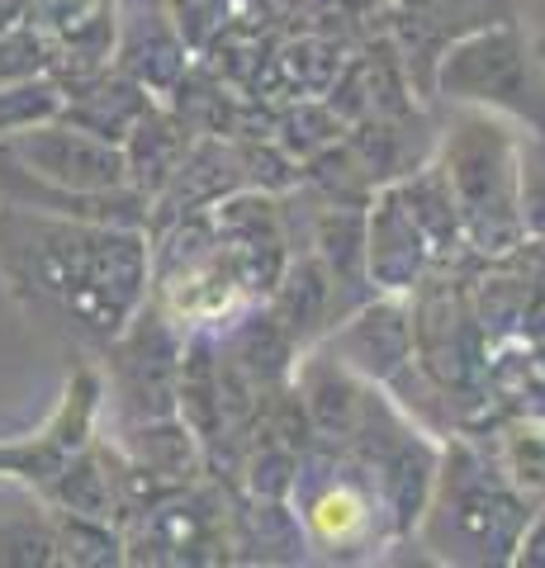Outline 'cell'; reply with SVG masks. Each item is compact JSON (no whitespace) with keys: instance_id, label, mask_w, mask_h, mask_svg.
Instances as JSON below:
<instances>
[{"instance_id":"cell-1","label":"cell","mask_w":545,"mask_h":568,"mask_svg":"<svg viewBox=\"0 0 545 568\" xmlns=\"http://www.w3.org/2000/svg\"><path fill=\"white\" fill-rule=\"evenodd\" d=\"M0 275L14 294L58 308L81 332L114 342L148 304L152 242L143 227L29 204L0 209Z\"/></svg>"},{"instance_id":"cell-2","label":"cell","mask_w":545,"mask_h":568,"mask_svg":"<svg viewBox=\"0 0 545 568\" xmlns=\"http://www.w3.org/2000/svg\"><path fill=\"white\" fill-rule=\"evenodd\" d=\"M442 171L465 242L480 256H513L526 237L522 156L513 133L484 110L461 114L442 148Z\"/></svg>"},{"instance_id":"cell-3","label":"cell","mask_w":545,"mask_h":568,"mask_svg":"<svg viewBox=\"0 0 545 568\" xmlns=\"http://www.w3.org/2000/svg\"><path fill=\"white\" fill-rule=\"evenodd\" d=\"M0 171L24 185L14 204L52 213H72V204H104L119 190H133L124 148L62 114L0 138Z\"/></svg>"},{"instance_id":"cell-4","label":"cell","mask_w":545,"mask_h":568,"mask_svg":"<svg viewBox=\"0 0 545 568\" xmlns=\"http://www.w3.org/2000/svg\"><path fill=\"white\" fill-rule=\"evenodd\" d=\"M436 81L461 104L532 114V71H526V48L513 24H494L451 43L436 67Z\"/></svg>"},{"instance_id":"cell-5","label":"cell","mask_w":545,"mask_h":568,"mask_svg":"<svg viewBox=\"0 0 545 568\" xmlns=\"http://www.w3.org/2000/svg\"><path fill=\"white\" fill-rule=\"evenodd\" d=\"M209 219H214L219 246L238 271L242 294H271L280 271L290 265L285 223H280L271 194H223L209 204Z\"/></svg>"},{"instance_id":"cell-6","label":"cell","mask_w":545,"mask_h":568,"mask_svg":"<svg viewBox=\"0 0 545 568\" xmlns=\"http://www.w3.org/2000/svg\"><path fill=\"white\" fill-rule=\"evenodd\" d=\"M114 62L152 95H171L185 81L190 48L166 0H114Z\"/></svg>"},{"instance_id":"cell-7","label":"cell","mask_w":545,"mask_h":568,"mask_svg":"<svg viewBox=\"0 0 545 568\" xmlns=\"http://www.w3.org/2000/svg\"><path fill=\"white\" fill-rule=\"evenodd\" d=\"M95 403H100V379L91 369H81L43 432H33V440H10V446H0V474H14V478H24V484L48 488L52 478L67 469V459L91 446Z\"/></svg>"},{"instance_id":"cell-8","label":"cell","mask_w":545,"mask_h":568,"mask_svg":"<svg viewBox=\"0 0 545 568\" xmlns=\"http://www.w3.org/2000/svg\"><path fill=\"white\" fill-rule=\"evenodd\" d=\"M327 355L371 384L403 375L413 365V313L403 308V294H384L380 304L346 317L327 336Z\"/></svg>"},{"instance_id":"cell-9","label":"cell","mask_w":545,"mask_h":568,"mask_svg":"<svg viewBox=\"0 0 545 568\" xmlns=\"http://www.w3.org/2000/svg\"><path fill=\"white\" fill-rule=\"evenodd\" d=\"M427 261L432 246L422 237V227L403 209L398 190L384 185L371 200V213H365V280L380 294H413L417 280L427 275Z\"/></svg>"},{"instance_id":"cell-10","label":"cell","mask_w":545,"mask_h":568,"mask_svg":"<svg viewBox=\"0 0 545 568\" xmlns=\"http://www.w3.org/2000/svg\"><path fill=\"white\" fill-rule=\"evenodd\" d=\"M157 110V100L148 95V85H138L133 77H124V71H95V77H85L77 85H67V110L62 119L81 123V129H91L100 138H110L124 148V138L143 123L148 114Z\"/></svg>"},{"instance_id":"cell-11","label":"cell","mask_w":545,"mask_h":568,"mask_svg":"<svg viewBox=\"0 0 545 568\" xmlns=\"http://www.w3.org/2000/svg\"><path fill=\"white\" fill-rule=\"evenodd\" d=\"M332 304H337V280H332L327 265L313 252L290 256V265L280 271L275 290H271V313H275V323L294 336V346L332 327Z\"/></svg>"},{"instance_id":"cell-12","label":"cell","mask_w":545,"mask_h":568,"mask_svg":"<svg viewBox=\"0 0 545 568\" xmlns=\"http://www.w3.org/2000/svg\"><path fill=\"white\" fill-rule=\"evenodd\" d=\"M185 152H190V129H185V119L171 114V110H152V114L124 138L129 185L152 204L157 194L171 185V175L181 171Z\"/></svg>"},{"instance_id":"cell-13","label":"cell","mask_w":545,"mask_h":568,"mask_svg":"<svg viewBox=\"0 0 545 568\" xmlns=\"http://www.w3.org/2000/svg\"><path fill=\"white\" fill-rule=\"evenodd\" d=\"M375 511H380V488H375V474H371V484H361V478H332V484H323L309 497L304 517H309V530L323 545L342 549V545H356V540L371 536Z\"/></svg>"},{"instance_id":"cell-14","label":"cell","mask_w":545,"mask_h":568,"mask_svg":"<svg viewBox=\"0 0 545 568\" xmlns=\"http://www.w3.org/2000/svg\"><path fill=\"white\" fill-rule=\"evenodd\" d=\"M313 256L337 284H365V213L351 204H332L313 223Z\"/></svg>"},{"instance_id":"cell-15","label":"cell","mask_w":545,"mask_h":568,"mask_svg":"<svg viewBox=\"0 0 545 568\" xmlns=\"http://www.w3.org/2000/svg\"><path fill=\"white\" fill-rule=\"evenodd\" d=\"M62 110H67V91L52 71L29 77V81H14V85H0V138L58 119Z\"/></svg>"},{"instance_id":"cell-16","label":"cell","mask_w":545,"mask_h":568,"mask_svg":"<svg viewBox=\"0 0 545 568\" xmlns=\"http://www.w3.org/2000/svg\"><path fill=\"white\" fill-rule=\"evenodd\" d=\"M52 540H58V559H67V564H119L124 559V545H119L110 521L77 517V511H62L58 526H52Z\"/></svg>"},{"instance_id":"cell-17","label":"cell","mask_w":545,"mask_h":568,"mask_svg":"<svg viewBox=\"0 0 545 568\" xmlns=\"http://www.w3.org/2000/svg\"><path fill=\"white\" fill-rule=\"evenodd\" d=\"M280 71L290 77V85L299 95H327L342 77V58H337V48L323 43V39H299L285 48Z\"/></svg>"},{"instance_id":"cell-18","label":"cell","mask_w":545,"mask_h":568,"mask_svg":"<svg viewBox=\"0 0 545 568\" xmlns=\"http://www.w3.org/2000/svg\"><path fill=\"white\" fill-rule=\"evenodd\" d=\"M517 549H522V564H545V511H541V521L517 540Z\"/></svg>"}]
</instances>
